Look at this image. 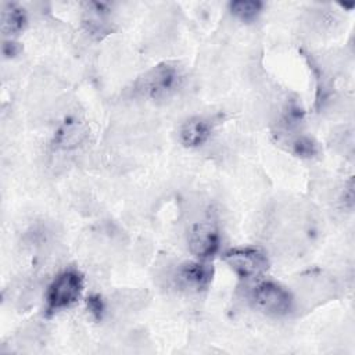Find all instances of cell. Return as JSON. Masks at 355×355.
Returning <instances> with one entry per match:
<instances>
[{"label": "cell", "instance_id": "cell-1", "mask_svg": "<svg viewBox=\"0 0 355 355\" xmlns=\"http://www.w3.org/2000/svg\"><path fill=\"white\" fill-rule=\"evenodd\" d=\"M184 72L178 62H159L148 69L136 83V90L153 101H164L175 96L183 86Z\"/></svg>", "mask_w": 355, "mask_h": 355}, {"label": "cell", "instance_id": "cell-2", "mask_svg": "<svg viewBox=\"0 0 355 355\" xmlns=\"http://www.w3.org/2000/svg\"><path fill=\"white\" fill-rule=\"evenodd\" d=\"M85 288L83 275L73 268L60 272L49 284L46 291V311L49 315L73 306L82 297Z\"/></svg>", "mask_w": 355, "mask_h": 355}, {"label": "cell", "instance_id": "cell-3", "mask_svg": "<svg viewBox=\"0 0 355 355\" xmlns=\"http://www.w3.org/2000/svg\"><path fill=\"white\" fill-rule=\"evenodd\" d=\"M252 306L270 316H286L294 308V297L288 288L273 280L255 283L248 293Z\"/></svg>", "mask_w": 355, "mask_h": 355}, {"label": "cell", "instance_id": "cell-4", "mask_svg": "<svg viewBox=\"0 0 355 355\" xmlns=\"http://www.w3.org/2000/svg\"><path fill=\"white\" fill-rule=\"evenodd\" d=\"M222 258L241 280H257L269 269V258L259 247H233L225 251Z\"/></svg>", "mask_w": 355, "mask_h": 355}, {"label": "cell", "instance_id": "cell-5", "mask_svg": "<svg viewBox=\"0 0 355 355\" xmlns=\"http://www.w3.org/2000/svg\"><path fill=\"white\" fill-rule=\"evenodd\" d=\"M220 229L212 216L194 222L189 229L187 243L190 252L200 261H211L220 248Z\"/></svg>", "mask_w": 355, "mask_h": 355}, {"label": "cell", "instance_id": "cell-6", "mask_svg": "<svg viewBox=\"0 0 355 355\" xmlns=\"http://www.w3.org/2000/svg\"><path fill=\"white\" fill-rule=\"evenodd\" d=\"M214 279V268L208 261H187L176 270L178 284L191 291L207 290Z\"/></svg>", "mask_w": 355, "mask_h": 355}, {"label": "cell", "instance_id": "cell-7", "mask_svg": "<svg viewBox=\"0 0 355 355\" xmlns=\"http://www.w3.org/2000/svg\"><path fill=\"white\" fill-rule=\"evenodd\" d=\"M82 24L85 31L93 39H103L114 31L111 21V11L107 3L89 1L85 3Z\"/></svg>", "mask_w": 355, "mask_h": 355}, {"label": "cell", "instance_id": "cell-8", "mask_svg": "<svg viewBox=\"0 0 355 355\" xmlns=\"http://www.w3.org/2000/svg\"><path fill=\"white\" fill-rule=\"evenodd\" d=\"M214 130V121L209 116L196 115L186 119L180 128L179 136L184 147L196 148L208 141Z\"/></svg>", "mask_w": 355, "mask_h": 355}, {"label": "cell", "instance_id": "cell-9", "mask_svg": "<svg viewBox=\"0 0 355 355\" xmlns=\"http://www.w3.org/2000/svg\"><path fill=\"white\" fill-rule=\"evenodd\" d=\"M86 135H87V129L80 121H78L76 118H68L55 132L54 143L55 146L65 150L73 148L85 140Z\"/></svg>", "mask_w": 355, "mask_h": 355}, {"label": "cell", "instance_id": "cell-10", "mask_svg": "<svg viewBox=\"0 0 355 355\" xmlns=\"http://www.w3.org/2000/svg\"><path fill=\"white\" fill-rule=\"evenodd\" d=\"M26 25V14L15 3H4L1 8V32L6 36H15L24 31Z\"/></svg>", "mask_w": 355, "mask_h": 355}, {"label": "cell", "instance_id": "cell-11", "mask_svg": "<svg viewBox=\"0 0 355 355\" xmlns=\"http://www.w3.org/2000/svg\"><path fill=\"white\" fill-rule=\"evenodd\" d=\"M263 3L259 0H234L229 3L230 14L241 22H254L262 12Z\"/></svg>", "mask_w": 355, "mask_h": 355}, {"label": "cell", "instance_id": "cell-12", "mask_svg": "<svg viewBox=\"0 0 355 355\" xmlns=\"http://www.w3.org/2000/svg\"><path fill=\"white\" fill-rule=\"evenodd\" d=\"M290 151L300 158H312L319 153L318 143L305 135H298L287 140Z\"/></svg>", "mask_w": 355, "mask_h": 355}, {"label": "cell", "instance_id": "cell-13", "mask_svg": "<svg viewBox=\"0 0 355 355\" xmlns=\"http://www.w3.org/2000/svg\"><path fill=\"white\" fill-rule=\"evenodd\" d=\"M87 308H89L90 313H92L96 319H101V316H103V313H104V309H105L101 297L97 295V294L90 295V297L87 298Z\"/></svg>", "mask_w": 355, "mask_h": 355}, {"label": "cell", "instance_id": "cell-14", "mask_svg": "<svg viewBox=\"0 0 355 355\" xmlns=\"http://www.w3.org/2000/svg\"><path fill=\"white\" fill-rule=\"evenodd\" d=\"M21 51V47L17 42H14L12 39L7 40L3 43V55L7 57V58H11V57H15L18 53Z\"/></svg>", "mask_w": 355, "mask_h": 355}, {"label": "cell", "instance_id": "cell-15", "mask_svg": "<svg viewBox=\"0 0 355 355\" xmlns=\"http://www.w3.org/2000/svg\"><path fill=\"white\" fill-rule=\"evenodd\" d=\"M344 204H347V207L351 209L352 204H354V183L352 179H349L348 182V187L344 190Z\"/></svg>", "mask_w": 355, "mask_h": 355}]
</instances>
